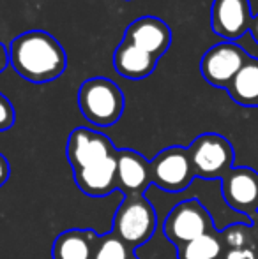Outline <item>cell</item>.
I'll return each mask as SVG.
<instances>
[{"label":"cell","mask_w":258,"mask_h":259,"mask_svg":"<svg viewBox=\"0 0 258 259\" xmlns=\"http://www.w3.org/2000/svg\"><path fill=\"white\" fill-rule=\"evenodd\" d=\"M9 62L23 79L41 85L64 74L67 55L52 34L45 30H28L11 41Z\"/></svg>","instance_id":"obj_1"},{"label":"cell","mask_w":258,"mask_h":259,"mask_svg":"<svg viewBox=\"0 0 258 259\" xmlns=\"http://www.w3.org/2000/svg\"><path fill=\"white\" fill-rule=\"evenodd\" d=\"M80 113L96 127H110L124 113V94L112 79L96 76L89 78L78 89Z\"/></svg>","instance_id":"obj_2"},{"label":"cell","mask_w":258,"mask_h":259,"mask_svg":"<svg viewBox=\"0 0 258 259\" xmlns=\"http://www.w3.org/2000/svg\"><path fill=\"white\" fill-rule=\"evenodd\" d=\"M158 228V213L145 194L124 196L114 217L112 231L129 247L138 249L154 236Z\"/></svg>","instance_id":"obj_3"},{"label":"cell","mask_w":258,"mask_h":259,"mask_svg":"<svg viewBox=\"0 0 258 259\" xmlns=\"http://www.w3.org/2000/svg\"><path fill=\"white\" fill-rule=\"evenodd\" d=\"M188 152L196 178L221 180L234 167L235 150L230 141L221 134H200L188 147Z\"/></svg>","instance_id":"obj_4"},{"label":"cell","mask_w":258,"mask_h":259,"mask_svg":"<svg viewBox=\"0 0 258 259\" xmlns=\"http://www.w3.org/2000/svg\"><path fill=\"white\" fill-rule=\"evenodd\" d=\"M216 231L209 210L196 198L177 203L163 222V235L175 247Z\"/></svg>","instance_id":"obj_5"},{"label":"cell","mask_w":258,"mask_h":259,"mask_svg":"<svg viewBox=\"0 0 258 259\" xmlns=\"http://www.w3.org/2000/svg\"><path fill=\"white\" fill-rule=\"evenodd\" d=\"M151 184L166 192H182L195 180L190 152L184 147H168L151 160Z\"/></svg>","instance_id":"obj_6"},{"label":"cell","mask_w":258,"mask_h":259,"mask_svg":"<svg viewBox=\"0 0 258 259\" xmlns=\"http://www.w3.org/2000/svg\"><path fill=\"white\" fill-rule=\"evenodd\" d=\"M248 58L249 55L237 42H217L203 53L200 62V72L209 85L227 90Z\"/></svg>","instance_id":"obj_7"},{"label":"cell","mask_w":258,"mask_h":259,"mask_svg":"<svg viewBox=\"0 0 258 259\" xmlns=\"http://www.w3.org/2000/svg\"><path fill=\"white\" fill-rule=\"evenodd\" d=\"M221 194L232 210L248 215L251 222L258 213V173L248 166H234L221 178Z\"/></svg>","instance_id":"obj_8"},{"label":"cell","mask_w":258,"mask_h":259,"mask_svg":"<svg viewBox=\"0 0 258 259\" xmlns=\"http://www.w3.org/2000/svg\"><path fill=\"white\" fill-rule=\"evenodd\" d=\"M117 148L114 147L110 138L89 127H76L75 131H71L65 145V157L72 171L87 167L106 157H114Z\"/></svg>","instance_id":"obj_9"},{"label":"cell","mask_w":258,"mask_h":259,"mask_svg":"<svg viewBox=\"0 0 258 259\" xmlns=\"http://www.w3.org/2000/svg\"><path fill=\"white\" fill-rule=\"evenodd\" d=\"M210 27L225 41L235 42L251 30L253 16L249 0H214L210 7Z\"/></svg>","instance_id":"obj_10"},{"label":"cell","mask_w":258,"mask_h":259,"mask_svg":"<svg viewBox=\"0 0 258 259\" xmlns=\"http://www.w3.org/2000/svg\"><path fill=\"white\" fill-rule=\"evenodd\" d=\"M124 41H129L156 58H161L172 45V30L159 18L141 16L126 28Z\"/></svg>","instance_id":"obj_11"},{"label":"cell","mask_w":258,"mask_h":259,"mask_svg":"<svg viewBox=\"0 0 258 259\" xmlns=\"http://www.w3.org/2000/svg\"><path fill=\"white\" fill-rule=\"evenodd\" d=\"M149 164L151 160L131 148L117 150V191L124 196L145 194L151 184Z\"/></svg>","instance_id":"obj_12"},{"label":"cell","mask_w":258,"mask_h":259,"mask_svg":"<svg viewBox=\"0 0 258 259\" xmlns=\"http://www.w3.org/2000/svg\"><path fill=\"white\" fill-rule=\"evenodd\" d=\"M76 187L90 198H103L117 191V154L72 171Z\"/></svg>","instance_id":"obj_13"},{"label":"cell","mask_w":258,"mask_h":259,"mask_svg":"<svg viewBox=\"0 0 258 259\" xmlns=\"http://www.w3.org/2000/svg\"><path fill=\"white\" fill-rule=\"evenodd\" d=\"M114 65L115 71L122 78L141 79L154 72L156 65H158V58L140 50L138 46L131 45L129 41H122L114 53Z\"/></svg>","instance_id":"obj_14"},{"label":"cell","mask_w":258,"mask_h":259,"mask_svg":"<svg viewBox=\"0 0 258 259\" xmlns=\"http://www.w3.org/2000/svg\"><path fill=\"white\" fill-rule=\"evenodd\" d=\"M97 233L94 229H67L52 245V259H92Z\"/></svg>","instance_id":"obj_15"},{"label":"cell","mask_w":258,"mask_h":259,"mask_svg":"<svg viewBox=\"0 0 258 259\" xmlns=\"http://www.w3.org/2000/svg\"><path fill=\"white\" fill-rule=\"evenodd\" d=\"M234 103L244 108H258V58L251 57L246 60L241 71L235 74L227 89Z\"/></svg>","instance_id":"obj_16"},{"label":"cell","mask_w":258,"mask_h":259,"mask_svg":"<svg viewBox=\"0 0 258 259\" xmlns=\"http://www.w3.org/2000/svg\"><path fill=\"white\" fill-rule=\"evenodd\" d=\"M225 254L219 231L207 233L196 240L177 247V259H221Z\"/></svg>","instance_id":"obj_17"},{"label":"cell","mask_w":258,"mask_h":259,"mask_svg":"<svg viewBox=\"0 0 258 259\" xmlns=\"http://www.w3.org/2000/svg\"><path fill=\"white\" fill-rule=\"evenodd\" d=\"M92 259H138L134 249L121 240L114 231L99 235L94 245Z\"/></svg>","instance_id":"obj_18"},{"label":"cell","mask_w":258,"mask_h":259,"mask_svg":"<svg viewBox=\"0 0 258 259\" xmlns=\"http://www.w3.org/2000/svg\"><path fill=\"white\" fill-rule=\"evenodd\" d=\"M219 236L223 240L225 249H248V247H258L255 231H253L251 222H234L227 226L223 231H219Z\"/></svg>","instance_id":"obj_19"},{"label":"cell","mask_w":258,"mask_h":259,"mask_svg":"<svg viewBox=\"0 0 258 259\" xmlns=\"http://www.w3.org/2000/svg\"><path fill=\"white\" fill-rule=\"evenodd\" d=\"M16 122V111L11 101L4 94H0V133L11 129Z\"/></svg>","instance_id":"obj_20"},{"label":"cell","mask_w":258,"mask_h":259,"mask_svg":"<svg viewBox=\"0 0 258 259\" xmlns=\"http://www.w3.org/2000/svg\"><path fill=\"white\" fill-rule=\"evenodd\" d=\"M221 259H258V247L248 249H225Z\"/></svg>","instance_id":"obj_21"},{"label":"cell","mask_w":258,"mask_h":259,"mask_svg":"<svg viewBox=\"0 0 258 259\" xmlns=\"http://www.w3.org/2000/svg\"><path fill=\"white\" fill-rule=\"evenodd\" d=\"M9 175H11V166H9V160L6 159V155L0 154V187L7 184L9 180Z\"/></svg>","instance_id":"obj_22"},{"label":"cell","mask_w":258,"mask_h":259,"mask_svg":"<svg viewBox=\"0 0 258 259\" xmlns=\"http://www.w3.org/2000/svg\"><path fill=\"white\" fill-rule=\"evenodd\" d=\"M9 50L6 48L4 45H0V72L6 71V67L9 65Z\"/></svg>","instance_id":"obj_23"},{"label":"cell","mask_w":258,"mask_h":259,"mask_svg":"<svg viewBox=\"0 0 258 259\" xmlns=\"http://www.w3.org/2000/svg\"><path fill=\"white\" fill-rule=\"evenodd\" d=\"M251 35H253V39H255V42L258 45V14L256 16H253V27H251Z\"/></svg>","instance_id":"obj_24"},{"label":"cell","mask_w":258,"mask_h":259,"mask_svg":"<svg viewBox=\"0 0 258 259\" xmlns=\"http://www.w3.org/2000/svg\"><path fill=\"white\" fill-rule=\"evenodd\" d=\"M251 226H253V231H255V238H256V245H258V213L251 219Z\"/></svg>","instance_id":"obj_25"}]
</instances>
